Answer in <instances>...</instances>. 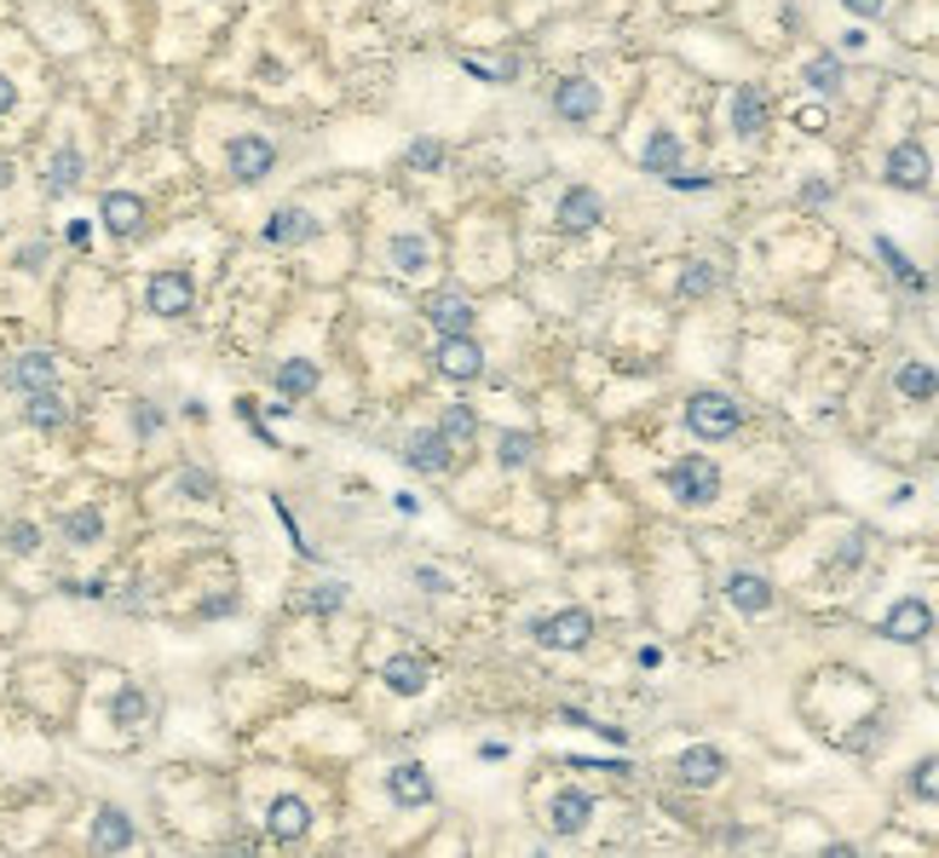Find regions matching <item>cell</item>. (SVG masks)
<instances>
[{"label":"cell","mask_w":939,"mask_h":858,"mask_svg":"<svg viewBox=\"0 0 939 858\" xmlns=\"http://www.w3.org/2000/svg\"><path fill=\"white\" fill-rule=\"evenodd\" d=\"M738 421H744V410L726 392H691V403H686V426L698 438H709V444L732 438V433H738Z\"/></svg>","instance_id":"obj_1"},{"label":"cell","mask_w":939,"mask_h":858,"mask_svg":"<svg viewBox=\"0 0 939 858\" xmlns=\"http://www.w3.org/2000/svg\"><path fill=\"white\" fill-rule=\"evenodd\" d=\"M669 490H675V501L703 507V501L721 496V467H714L709 456H681L675 467H669Z\"/></svg>","instance_id":"obj_2"},{"label":"cell","mask_w":939,"mask_h":858,"mask_svg":"<svg viewBox=\"0 0 939 858\" xmlns=\"http://www.w3.org/2000/svg\"><path fill=\"white\" fill-rule=\"evenodd\" d=\"M226 168H231L237 185H260V179L277 168V145H272V138H260V133H237L226 145Z\"/></svg>","instance_id":"obj_3"},{"label":"cell","mask_w":939,"mask_h":858,"mask_svg":"<svg viewBox=\"0 0 939 858\" xmlns=\"http://www.w3.org/2000/svg\"><path fill=\"white\" fill-rule=\"evenodd\" d=\"M145 305H151L156 317H185L191 305H196V282H191V271H179V265L156 271V277L145 282Z\"/></svg>","instance_id":"obj_4"},{"label":"cell","mask_w":939,"mask_h":858,"mask_svg":"<svg viewBox=\"0 0 939 858\" xmlns=\"http://www.w3.org/2000/svg\"><path fill=\"white\" fill-rule=\"evenodd\" d=\"M537 645H547V651H582L588 645V635H594V617H588L582 605H570V611H554V617H542L537 628Z\"/></svg>","instance_id":"obj_5"},{"label":"cell","mask_w":939,"mask_h":858,"mask_svg":"<svg viewBox=\"0 0 939 858\" xmlns=\"http://www.w3.org/2000/svg\"><path fill=\"white\" fill-rule=\"evenodd\" d=\"M928 179H934V161H928V150L916 145V138H905V145L888 150V185L893 191H928Z\"/></svg>","instance_id":"obj_6"},{"label":"cell","mask_w":939,"mask_h":858,"mask_svg":"<svg viewBox=\"0 0 939 858\" xmlns=\"http://www.w3.org/2000/svg\"><path fill=\"white\" fill-rule=\"evenodd\" d=\"M928 628H934V611L923 600H893L888 605V617H882V635L893 645H916V640H928Z\"/></svg>","instance_id":"obj_7"},{"label":"cell","mask_w":939,"mask_h":858,"mask_svg":"<svg viewBox=\"0 0 939 858\" xmlns=\"http://www.w3.org/2000/svg\"><path fill=\"white\" fill-rule=\"evenodd\" d=\"M554 110H559L565 121H594V116H600V81L565 75L559 87H554Z\"/></svg>","instance_id":"obj_8"},{"label":"cell","mask_w":939,"mask_h":858,"mask_svg":"<svg viewBox=\"0 0 939 858\" xmlns=\"http://www.w3.org/2000/svg\"><path fill=\"white\" fill-rule=\"evenodd\" d=\"M438 370L450 375V380H479V375H484L479 340H473V335H444V340H438Z\"/></svg>","instance_id":"obj_9"},{"label":"cell","mask_w":939,"mask_h":858,"mask_svg":"<svg viewBox=\"0 0 939 858\" xmlns=\"http://www.w3.org/2000/svg\"><path fill=\"white\" fill-rule=\"evenodd\" d=\"M98 219H105L110 237H139V225H145V202H139L133 191H110L105 202H98Z\"/></svg>","instance_id":"obj_10"},{"label":"cell","mask_w":939,"mask_h":858,"mask_svg":"<svg viewBox=\"0 0 939 858\" xmlns=\"http://www.w3.org/2000/svg\"><path fill=\"white\" fill-rule=\"evenodd\" d=\"M675 772H681V784H691V789H709V784H721V772H726V754L721 749H709V744H691L681 761H675Z\"/></svg>","instance_id":"obj_11"},{"label":"cell","mask_w":939,"mask_h":858,"mask_svg":"<svg viewBox=\"0 0 939 858\" xmlns=\"http://www.w3.org/2000/svg\"><path fill=\"white\" fill-rule=\"evenodd\" d=\"M588 819H594V801H588L582 789H559L554 807H547V830L554 835H582Z\"/></svg>","instance_id":"obj_12"},{"label":"cell","mask_w":939,"mask_h":858,"mask_svg":"<svg viewBox=\"0 0 939 858\" xmlns=\"http://www.w3.org/2000/svg\"><path fill=\"white\" fill-rule=\"evenodd\" d=\"M600 219H605V202H600V191L570 185V191L559 196V225H565V231H594Z\"/></svg>","instance_id":"obj_13"},{"label":"cell","mask_w":939,"mask_h":858,"mask_svg":"<svg viewBox=\"0 0 939 858\" xmlns=\"http://www.w3.org/2000/svg\"><path fill=\"white\" fill-rule=\"evenodd\" d=\"M12 386V392H40V386H52L58 380V363L47 352H24V358H12L7 363V375H0Z\"/></svg>","instance_id":"obj_14"},{"label":"cell","mask_w":939,"mask_h":858,"mask_svg":"<svg viewBox=\"0 0 939 858\" xmlns=\"http://www.w3.org/2000/svg\"><path fill=\"white\" fill-rule=\"evenodd\" d=\"M265 830H272V842H300V835L312 830V807H305L300 795H277V801H272V819H265Z\"/></svg>","instance_id":"obj_15"},{"label":"cell","mask_w":939,"mask_h":858,"mask_svg":"<svg viewBox=\"0 0 939 858\" xmlns=\"http://www.w3.org/2000/svg\"><path fill=\"white\" fill-rule=\"evenodd\" d=\"M767 116H772V105H767L761 87H738V93H732V133H738V138H755L767 128Z\"/></svg>","instance_id":"obj_16"},{"label":"cell","mask_w":939,"mask_h":858,"mask_svg":"<svg viewBox=\"0 0 939 858\" xmlns=\"http://www.w3.org/2000/svg\"><path fill=\"white\" fill-rule=\"evenodd\" d=\"M404 461H410L416 473H450V438H444L438 426L433 433H416L410 449H404Z\"/></svg>","instance_id":"obj_17"},{"label":"cell","mask_w":939,"mask_h":858,"mask_svg":"<svg viewBox=\"0 0 939 858\" xmlns=\"http://www.w3.org/2000/svg\"><path fill=\"white\" fill-rule=\"evenodd\" d=\"M386 789H393V801H398V807H426V801H433V778H426V766H416V761L393 766Z\"/></svg>","instance_id":"obj_18"},{"label":"cell","mask_w":939,"mask_h":858,"mask_svg":"<svg viewBox=\"0 0 939 858\" xmlns=\"http://www.w3.org/2000/svg\"><path fill=\"white\" fill-rule=\"evenodd\" d=\"M93 847H98V853H128V847H133L128 812H121V807H98V819H93Z\"/></svg>","instance_id":"obj_19"},{"label":"cell","mask_w":939,"mask_h":858,"mask_svg":"<svg viewBox=\"0 0 939 858\" xmlns=\"http://www.w3.org/2000/svg\"><path fill=\"white\" fill-rule=\"evenodd\" d=\"M726 600L755 617V611H767V605H772V582H767V577H755V570H732V577H726Z\"/></svg>","instance_id":"obj_20"},{"label":"cell","mask_w":939,"mask_h":858,"mask_svg":"<svg viewBox=\"0 0 939 858\" xmlns=\"http://www.w3.org/2000/svg\"><path fill=\"white\" fill-rule=\"evenodd\" d=\"M426 317H433L438 335H467L473 329V305H467L461 294H433L426 300Z\"/></svg>","instance_id":"obj_21"},{"label":"cell","mask_w":939,"mask_h":858,"mask_svg":"<svg viewBox=\"0 0 939 858\" xmlns=\"http://www.w3.org/2000/svg\"><path fill=\"white\" fill-rule=\"evenodd\" d=\"M681 156H686V150H681V138L669 133V128H658V133L646 138V150H640V168H646V173H658V179H669V173L681 168Z\"/></svg>","instance_id":"obj_22"},{"label":"cell","mask_w":939,"mask_h":858,"mask_svg":"<svg viewBox=\"0 0 939 858\" xmlns=\"http://www.w3.org/2000/svg\"><path fill=\"white\" fill-rule=\"evenodd\" d=\"M305 237H317V219L305 208H277L265 219V242H305Z\"/></svg>","instance_id":"obj_23"},{"label":"cell","mask_w":939,"mask_h":858,"mask_svg":"<svg viewBox=\"0 0 939 858\" xmlns=\"http://www.w3.org/2000/svg\"><path fill=\"white\" fill-rule=\"evenodd\" d=\"M386 686H393L398 698H421L426 691V663L421 657H393L386 663Z\"/></svg>","instance_id":"obj_24"},{"label":"cell","mask_w":939,"mask_h":858,"mask_svg":"<svg viewBox=\"0 0 939 858\" xmlns=\"http://www.w3.org/2000/svg\"><path fill=\"white\" fill-rule=\"evenodd\" d=\"M64 542H75V547H93L98 536H105V513L98 507H75V513H64Z\"/></svg>","instance_id":"obj_25"},{"label":"cell","mask_w":939,"mask_h":858,"mask_svg":"<svg viewBox=\"0 0 939 858\" xmlns=\"http://www.w3.org/2000/svg\"><path fill=\"white\" fill-rule=\"evenodd\" d=\"M81 168H87V161H81V150L64 145V150L52 156V168H47V196H64L70 185H81Z\"/></svg>","instance_id":"obj_26"},{"label":"cell","mask_w":939,"mask_h":858,"mask_svg":"<svg viewBox=\"0 0 939 858\" xmlns=\"http://www.w3.org/2000/svg\"><path fill=\"white\" fill-rule=\"evenodd\" d=\"M426 259H433V249H426V237H416V231L393 237V265H398L404 277H421V271H426Z\"/></svg>","instance_id":"obj_27"},{"label":"cell","mask_w":939,"mask_h":858,"mask_svg":"<svg viewBox=\"0 0 939 858\" xmlns=\"http://www.w3.org/2000/svg\"><path fill=\"white\" fill-rule=\"evenodd\" d=\"M24 415H29V426H40V433H52V426H64V398H58L52 386H40V392H29Z\"/></svg>","instance_id":"obj_28"},{"label":"cell","mask_w":939,"mask_h":858,"mask_svg":"<svg viewBox=\"0 0 939 858\" xmlns=\"http://www.w3.org/2000/svg\"><path fill=\"white\" fill-rule=\"evenodd\" d=\"M277 386H282V398H305V392H317V363L289 358V363L277 370Z\"/></svg>","instance_id":"obj_29"},{"label":"cell","mask_w":939,"mask_h":858,"mask_svg":"<svg viewBox=\"0 0 939 858\" xmlns=\"http://www.w3.org/2000/svg\"><path fill=\"white\" fill-rule=\"evenodd\" d=\"M876 254H882V259H888V271H893V277H900V282H905V289H916V294H923V289H928V277H923V271H916V265H911L905 254H900V242H893V237H876Z\"/></svg>","instance_id":"obj_30"},{"label":"cell","mask_w":939,"mask_h":858,"mask_svg":"<svg viewBox=\"0 0 939 858\" xmlns=\"http://www.w3.org/2000/svg\"><path fill=\"white\" fill-rule=\"evenodd\" d=\"M145 714H151V698H145L139 686H121V691H116V703H110V721H116V726H139Z\"/></svg>","instance_id":"obj_31"},{"label":"cell","mask_w":939,"mask_h":858,"mask_svg":"<svg viewBox=\"0 0 939 858\" xmlns=\"http://www.w3.org/2000/svg\"><path fill=\"white\" fill-rule=\"evenodd\" d=\"M807 87L812 93H842V58H835V52L812 58V64H807Z\"/></svg>","instance_id":"obj_32"},{"label":"cell","mask_w":939,"mask_h":858,"mask_svg":"<svg viewBox=\"0 0 939 858\" xmlns=\"http://www.w3.org/2000/svg\"><path fill=\"white\" fill-rule=\"evenodd\" d=\"M900 392H905L911 403H923V398L939 392V375L928 370V363H905V370H900Z\"/></svg>","instance_id":"obj_33"},{"label":"cell","mask_w":939,"mask_h":858,"mask_svg":"<svg viewBox=\"0 0 939 858\" xmlns=\"http://www.w3.org/2000/svg\"><path fill=\"white\" fill-rule=\"evenodd\" d=\"M438 433L450 438V444H467V438L479 433V415L467 410V403H450V410H444V421H438Z\"/></svg>","instance_id":"obj_34"},{"label":"cell","mask_w":939,"mask_h":858,"mask_svg":"<svg viewBox=\"0 0 939 858\" xmlns=\"http://www.w3.org/2000/svg\"><path fill=\"white\" fill-rule=\"evenodd\" d=\"M496 456H502V467H525L530 456H537V438H530V433H502Z\"/></svg>","instance_id":"obj_35"},{"label":"cell","mask_w":939,"mask_h":858,"mask_svg":"<svg viewBox=\"0 0 939 858\" xmlns=\"http://www.w3.org/2000/svg\"><path fill=\"white\" fill-rule=\"evenodd\" d=\"M714 282H721V271H714V265H686V271H681V294H691V300H698V294H709L714 289Z\"/></svg>","instance_id":"obj_36"},{"label":"cell","mask_w":939,"mask_h":858,"mask_svg":"<svg viewBox=\"0 0 939 858\" xmlns=\"http://www.w3.org/2000/svg\"><path fill=\"white\" fill-rule=\"evenodd\" d=\"M410 168L416 173H438L444 168V145H438V138H416V145H410Z\"/></svg>","instance_id":"obj_37"},{"label":"cell","mask_w":939,"mask_h":858,"mask_svg":"<svg viewBox=\"0 0 939 858\" xmlns=\"http://www.w3.org/2000/svg\"><path fill=\"white\" fill-rule=\"evenodd\" d=\"M911 789L923 795V801H939V754H928V761H916V772H911Z\"/></svg>","instance_id":"obj_38"},{"label":"cell","mask_w":939,"mask_h":858,"mask_svg":"<svg viewBox=\"0 0 939 858\" xmlns=\"http://www.w3.org/2000/svg\"><path fill=\"white\" fill-rule=\"evenodd\" d=\"M461 70L479 75V81H514L519 75V64H484V58H461Z\"/></svg>","instance_id":"obj_39"},{"label":"cell","mask_w":939,"mask_h":858,"mask_svg":"<svg viewBox=\"0 0 939 858\" xmlns=\"http://www.w3.org/2000/svg\"><path fill=\"white\" fill-rule=\"evenodd\" d=\"M7 547H12V554H35V547H40V530H35V524H12V530H7Z\"/></svg>","instance_id":"obj_40"},{"label":"cell","mask_w":939,"mask_h":858,"mask_svg":"<svg viewBox=\"0 0 939 858\" xmlns=\"http://www.w3.org/2000/svg\"><path fill=\"white\" fill-rule=\"evenodd\" d=\"M179 490H185L191 501H208L214 496V479L208 473H179Z\"/></svg>","instance_id":"obj_41"},{"label":"cell","mask_w":939,"mask_h":858,"mask_svg":"<svg viewBox=\"0 0 939 858\" xmlns=\"http://www.w3.org/2000/svg\"><path fill=\"white\" fill-rule=\"evenodd\" d=\"M340 600H346V594H340V588H335V582H323V588H317V594H305V611H335Z\"/></svg>","instance_id":"obj_42"},{"label":"cell","mask_w":939,"mask_h":858,"mask_svg":"<svg viewBox=\"0 0 939 858\" xmlns=\"http://www.w3.org/2000/svg\"><path fill=\"white\" fill-rule=\"evenodd\" d=\"M669 185H675V191H709V179H703V173H681V168H675V173H669Z\"/></svg>","instance_id":"obj_43"},{"label":"cell","mask_w":939,"mask_h":858,"mask_svg":"<svg viewBox=\"0 0 939 858\" xmlns=\"http://www.w3.org/2000/svg\"><path fill=\"white\" fill-rule=\"evenodd\" d=\"M842 7H847L853 17H876V12H882V7H888V0H842Z\"/></svg>","instance_id":"obj_44"},{"label":"cell","mask_w":939,"mask_h":858,"mask_svg":"<svg viewBox=\"0 0 939 858\" xmlns=\"http://www.w3.org/2000/svg\"><path fill=\"white\" fill-rule=\"evenodd\" d=\"M859 559H865V542H859V536H853V542L842 547V559H835V565H859Z\"/></svg>","instance_id":"obj_45"},{"label":"cell","mask_w":939,"mask_h":858,"mask_svg":"<svg viewBox=\"0 0 939 858\" xmlns=\"http://www.w3.org/2000/svg\"><path fill=\"white\" fill-rule=\"evenodd\" d=\"M12 105H17V87H12V81H7V75H0V116H7Z\"/></svg>","instance_id":"obj_46"},{"label":"cell","mask_w":939,"mask_h":858,"mask_svg":"<svg viewBox=\"0 0 939 858\" xmlns=\"http://www.w3.org/2000/svg\"><path fill=\"white\" fill-rule=\"evenodd\" d=\"M133 421H139V433H156V426H161V415H156V410H139Z\"/></svg>","instance_id":"obj_47"},{"label":"cell","mask_w":939,"mask_h":858,"mask_svg":"<svg viewBox=\"0 0 939 858\" xmlns=\"http://www.w3.org/2000/svg\"><path fill=\"white\" fill-rule=\"evenodd\" d=\"M12 185V161H0V191H7Z\"/></svg>","instance_id":"obj_48"}]
</instances>
